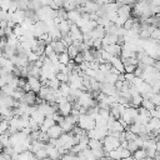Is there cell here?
Listing matches in <instances>:
<instances>
[{"label": "cell", "mask_w": 160, "mask_h": 160, "mask_svg": "<svg viewBox=\"0 0 160 160\" xmlns=\"http://www.w3.org/2000/svg\"><path fill=\"white\" fill-rule=\"evenodd\" d=\"M58 111L62 115V116H68V115H70L71 114V111H72V104L70 102V101H64V102H60V104H58Z\"/></svg>", "instance_id": "obj_8"}, {"label": "cell", "mask_w": 160, "mask_h": 160, "mask_svg": "<svg viewBox=\"0 0 160 160\" xmlns=\"http://www.w3.org/2000/svg\"><path fill=\"white\" fill-rule=\"evenodd\" d=\"M55 124H56V122H55V120H54L52 118H50V116H49V118H45L44 122L40 125V130L44 131V132H46V131H48L52 125H55Z\"/></svg>", "instance_id": "obj_17"}, {"label": "cell", "mask_w": 160, "mask_h": 160, "mask_svg": "<svg viewBox=\"0 0 160 160\" xmlns=\"http://www.w3.org/2000/svg\"><path fill=\"white\" fill-rule=\"evenodd\" d=\"M102 49H105L109 54H111L112 56H121V45L120 44H110V45H105Z\"/></svg>", "instance_id": "obj_12"}, {"label": "cell", "mask_w": 160, "mask_h": 160, "mask_svg": "<svg viewBox=\"0 0 160 160\" xmlns=\"http://www.w3.org/2000/svg\"><path fill=\"white\" fill-rule=\"evenodd\" d=\"M82 61H85V60H84V55H82V52H79V54L75 56L74 62H75V64H78V65H80Z\"/></svg>", "instance_id": "obj_35"}, {"label": "cell", "mask_w": 160, "mask_h": 160, "mask_svg": "<svg viewBox=\"0 0 160 160\" xmlns=\"http://www.w3.org/2000/svg\"><path fill=\"white\" fill-rule=\"evenodd\" d=\"M120 160H134V158H132V155H131V156H129V158H124V159H120Z\"/></svg>", "instance_id": "obj_38"}, {"label": "cell", "mask_w": 160, "mask_h": 160, "mask_svg": "<svg viewBox=\"0 0 160 160\" xmlns=\"http://www.w3.org/2000/svg\"><path fill=\"white\" fill-rule=\"evenodd\" d=\"M59 125L62 128L64 132H71V130H72V129H74V126H75V125H72L71 122H69L66 119H64Z\"/></svg>", "instance_id": "obj_22"}, {"label": "cell", "mask_w": 160, "mask_h": 160, "mask_svg": "<svg viewBox=\"0 0 160 160\" xmlns=\"http://www.w3.org/2000/svg\"><path fill=\"white\" fill-rule=\"evenodd\" d=\"M101 92L109 96H115L119 94L115 84H110V82H101Z\"/></svg>", "instance_id": "obj_5"}, {"label": "cell", "mask_w": 160, "mask_h": 160, "mask_svg": "<svg viewBox=\"0 0 160 160\" xmlns=\"http://www.w3.org/2000/svg\"><path fill=\"white\" fill-rule=\"evenodd\" d=\"M124 110H125V106L121 105V104H119V102H114V104L110 106V112H111V115H112L115 119L121 118Z\"/></svg>", "instance_id": "obj_11"}, {"label": "cell", "mask_w": 160, "mask_h": 160, "mask_svg": "<svg viewBox=\"0 0 160 160\" xmlns=\"http://www.w3.org/2000/svg\"><path fill=\"white\" fill-rule=\"evenodd\" d=\"M101 160H115V159H112L110 156H104V158H101Z\"/></svg>", "instance_id": "obj_37"}, {"label": "cell", "mask_w": 160, "mask_h": 160, "mask_svg": "<svg viewBox=\"0 0 160 160\" xmlns=\"http://www.w3.org/2000/svg\"><path fill=\"white\" fill-rule=\"evenodd\" d=\"M66 52L69 54L70 59H71V60H74V59H75V56H76V55L80 52V50H79V48H78V46H75V45L72 44V45L68 46V49H66Z\"/></svg>", "instance_id": "obj_20"}, {"label": "cell", "mask_w": 160, "mask_h": 160, "mask_svg": "<svg viewBox=\"0 0 160 160\" xmlns=\"http://www.w3.org/2000/svg\"><path fill=\"white\" fill-rule=\"evenodd\" d=\"M129 130L132 131V132L136 134V135H140V136L146 134L145 125H142V124H138V122H132L131 125H129Z\"/></svg>", "instance_id": "obj_13"}, {"label": "cell", "mask_w": 160, "mask_h": 160, "mask_svg": "<svg viewBox=\"0 0 160 160\" xmlns=\"http://www.w3.org/2000/svg\"><path fill=\"white\" fill-rule=\"evenodd\" d=\"M124 78H125V81L131 84L135 79V75H134V72H124Z\"/></svg>", "instance_id": "obj_34"}, {"label": "cell", "mask_w": 160, "mask_h": 160, "mask_svg": "<svg viewBox=\"0 0 160 160\" xmlns=\"http://www.w3.org/2000/svg\"><path fill=\"white\" fill-rule=\"evenodd\" d=\"M50 44H51V46H52V49L56 54H61V52L66 51V49H68L61 40H52Z\"/></svg>", "instance_id": "obj_15"}, {"label": "cell", "mask_w": 160, "mask_h": 160, "mask_svg": "<svg viewBox=\"0 0 160 160\" xmlns=\"http://www.w3.org/2000/svg\"><path fill=\"white\" fill-rule=\"evenodd\" d=\"M120 139L119 138H116V136H112V135H106L105 138H104V140H102V148H104V150L105 151H111V150H114V149H116V148H119L120 146Z\"/></svg>", "instance_id": "obj_2"}, {"label": "cell", "mask_w": 160, "mask_h": 160, "mask_svg": "<svg viewBox=\"0 0 160 160\" xmlns=\"http://www.w3.org/2000/svg\"><path fill=\"white\" fill-rule=\"evenodd\" d=\"M54 52H55V51H54V49H52L51 44H48V45L45 46V50H44V55H45L46 58H49V56H51Z\"/></svg>", "instance_id": "obj_30"}, {"label": "cell", "mask_w": 160, "mask_h": 160, "mask_svg": "<svg viewBox=\"0 0 160 160\" xmlns=\"http://www.w3.org/2000/svg\"><path fill=\"white\" fill-rule=\"evenodd\" d=\"M14 88H11L9 84H6V85H4L2 88H1V91H2V94H5V95H9V96H11L12 95V92H14Z\"/></svg>", "instance_id": "obj_27"}, {"label": "cell", "mask_w": 160, "mask_h": 160, "mask_svg": "<svg viewBox=\"0 0 160 160\" xmlns=\"http://www.w3.org/2000/svg\"><path fill=\"white\" fill-rule=\"evenodd\" d=\"M46 132H48V135H49L50 139H59V138L64 134V130H62V128H61L59 124H55V125H52Z\"/></svg>", "instance_id": "obj_9"}, {"label": "cell", "mask_w": 160, "mask_h": 160, "mask_svg": "<svg viewBox=\"0 0 160 160\" xmlns=\"http://www.w3.org/2000/svg\"><path fill=\"white\" fill-rule=\"evenodd\" d=\"M59 61H60L61 64H64V65H68V64L71 61V59H70L69 54H68L66 51H64V52L59 54Z\"/></svg>", "instance_id": "obj_25"}, {"label": "cell", "mask_w": 160, "mask_h": 160, "mask_svg": "<svg viewBox=\"0 0 160 160\" xmlns=\"http://www.w3.org/2000/svg\"><path fill=\"white\" fill-rule=\"evenodd\" d=\"M36 99H38V94L30 90L24 94V96L21 98L20 101L24 104H28V105H36Z\"/></svg>", "instance_id": "obj_7"}, {"label": "cell", "mask_w": 160, "mask_h": 160, "mask_svg": "<svg viewBox=\"0 0 160 160\" xmlns=\"http://www.w3.org/2000/svg\"><path fill=\"white\" fill-rule=\"evenodd\" d=\"M88 146L89 149H101L102 148V141L101 140H98V139H89L88 141Z\"/></svg>", "instance_id": "obj_19"}, {"label": "cell", "mask_w": 160, "mask_h": 160, "mask_svg": "<svg viewBox=\"0 0 160 160\" xmlns=\"http://www.w3.org/2000/svg\"><path fill=\"white\" fill-rule=\"evenodd\" d=\"M150 100L155 104V106H160V94L159 92H154V95L151 96Z\"/></svg>", "instance_id": "obj_33"}, {"label": "cell", "mask_w": 160, "mask_h": 160, "mask_svg": "<svg viewBox=\"0 0 160 160\" xmlns=\"http://www.w3.org/2000/svg\"><path fill=\"white\" fill-rule=\"evenodd\" d=\"M141 106L144 108V109H146V110H149V111H151V110H154L156 106H155V104L150 100V99H144L142 100V102H141Z\"/></svg>", "instance_id": "obj_24"}, {"label": "cell", "mask_w": 160, "mask_h": 160, "mask_svg": "<svg viewBox=\"0 0 160 160\" xmlns=\"http://www.w3.org/2000/svg\"><path fill=\"white\" fill-rule=\"evenodd\" d=\"M28 84L30 86V90L34 91V92H39L41 86H42V82L39 78H34V76H28Z\"/></svg>", "instance_id": "obj_6"}, {"label": "cell", "mask_w": 160, "mask_h": 160, "mask_svg": "<svg viewBox=\"0 0 160 160\" xmlns=\"http://www.w3.org/2000/svg\"><path fill=\"white\" fill-rule=\"evenodd\" d=\"M126 149L131 152V155H132V152L134 151H136L138 149H139V146H138V144L135 142V140H132V141H128V146H126Z\"/></svg>", "instance_id": "obj_28"}, {"label": "cell", "mask_w": 160, "mask_h": 160, "mask_svg": "<svg viewBox=\"0 0 160 160\" xmlns=\"http://www.w3.org/2000/svg\"><path fill=\"white\" fill-rule=\"evenodd\" d=\"M110 64H111V66L115 68L120 74H124V72H125V66H124V61H122L121 56H112Z\"/></svg>", "instance_id": "obj_10"}, {"label": "cell", "mask_w": 160, "mask_h": 160, "mask_svg": "<svg viewBox=\"0 0 160 160\" xmlns=\"http://www.w3.org/2000/svg\"><path fill=\"white\" fill-rule=\"evenodd\" d=\"M124 66H125V72H134L138 65H134V64H128V62H124Z\"/></svg>", "instance_id": "obj_32"}, {"label": "cell", "mask_w": 160, "mask_h": 160, "mask_svg": "<svg viewBox=\"0 0 160 160\" xmlns=\"http://www.w3.org/2000/svg\"><path fill=\"white\" fill-rule=\"evenodd\" d=\"M1 152H2V149H0V154H1Z\"/></svg>", "instance_id": "obj_39"}, {"label": "cell", "mask_w": 160, "mask_h": 160, "mask_svg": "<svg viewBox=\"0 0 160 160\" xmlns=\"http://www.w3.org/2000/svg\"><path fill=\"white\" fill-rule=\"evenodd\" d=\"M132 158L136 159V160H145L148 158V154H146V150L144 148H139L136 151L132 152Z\"/></svg>", "instance_id": "obj_18"}, {"label": "cell", "mask_w": 160, "mask_h": 160, "mask_svg": "<svg viewBox=\"0 0 160 160\" xmlns=\"http://www.w3.org/2000/svg\"><path fill=\"white\" fill-rule=\"evenodd\" d=\"M30 116H31V119H32V120H35V121H36L39 125H41V124L44 122L45 118H46V116H45V115H44V114H42V112H41V111L38 109V108H36V109H35V110L31 112V115H30Z\"/></svg>", "instance_id": "obj_16"}, {"label": "cell", "mask_w": 160, "mask_h": 160, "mask_svg": "<svg viewBox=\"0 0 160 160\" xmlns=\"http://www.w3.org/2000/svg\"><path fill=\"white\" fill-rule=\"evenodd\" d=\"M34 155L39 159V160H41V159H44V158H46L48 156V151H46V146L45 148H41V149H39V150H36L35 152H34Z\"/></svg>", "instance_id": "obj_26"}, {"label": "cell", "mask_w": 160, "mask_h": 160, "mask_svg": "<svg viewBox=\"0 0 160 160\" xmlns=\"http://www.w3.org/2000/svg\"><path fill=\"white\" fill-rule=\"evenodd\" d=\"M150 114H151V118H158V119H160V106H156L154 110L150 111Z\"/></svg>", "instance_id": "obj_36"}, {"label": "cell", "mask_w": 160, "mask_h": 160, "mask_svg": "<svg viewBox=\"0 0 160 160\" xmlns=\"http://www.w3.org/2000/svg\"><path fill=\"white\" fill-rule=\"evenodd\" d=\"M71 24H72V22H70L68 19H61V20H60V22H59V25H58V29L60 30L61 35L69 34L70 28H71Z\"/></svg>", "instance_id": "obj_14"}, {"label": "cell", "mask_w": 160, "mask_h": 160, "mask_svg": "<svg viewBox=\"0 0 160 160\" xmlns=\"http://www.w3.org/2000/svg\"><path fill=\"white\" fill-rule=\"evenodd\" d=\"M59 91H60V94L62 95V96H69L70 95V91H71V88H70V85L68 84V82H61V85H60V88H59Z\"/></svg>", "instance_id": "obj_21"}, {"label": "cell", "mask_w": 160, "mask_h": 160, "mask_svg": "<svg viewBox=\"0 0 160 160\" xmlns=\"http://www.w3.org/2000/svg\"><path fill=\"white\" fill-rule=\"evenodd\" d=\"M118 78H119V75L118 74H114V72H111V71H109L106 75H105V81L104 82H110V84H115L116 81H118Z\"/></svg>", "instance_id": "obj_23"}, {"label": "cell", "mask_w": 160, "mask_h": 160, "mask_svg": "<svg viewBox=\"0 0 160 160\" xmlns=\"http://www.w3.org/2000/svg\"><path fill=\"white\" fill-rule=\"evenodd\" d=\"M56 78L58 80H60V82H68L69 81V75L60 71V72H56Z\"/></svg>", "instance_id": "obj_29"}, {"label": "cell", "mask_w": 160, "mask_h": 160, "mask_svg": "<svg viewBox=\"0 0 160 160\" xmlns=\"http://www.w3.org/2000/svg\"><path fill=\"white\" fill-rule=\"evenodd\" d=\"M89 139H98V140H104V138L108 135V128H98L95 126L94 129L86 131Z\"/></svg>", "instance_id": "obj_3"}, {"label": "cell", "mask_w": 160, "mask_h": 160, "mask_svg": "<svg viewBox=\"0 0 160 160\" xmlns=\"http://www.w3.org/2000/svg\"><path fill=\"white\" fill-rule=\"evenodd\" d=\"M78 125H79L81 129H84L85 131H89V130H91V129H94V128L96 126L95 119L91 118V116L88 115V114H81V115L79 116Z\"/></svg>", "instance_id": "obj_1"}, {"label": "cell", "mask_w": 160, "mask_h": 160, "mask_svg": "<svg viewBox=\"0 0 160 160\" xmlns=\"http://www.w3.org/2000/svg\"><path fill=\"white\" fill-rule=\"evenodd\" d=\"M8 128H9V121H8V120L0 121V135L4 134V132L8 130Z\"/></svg>", "instance_id": "obj_31"}, {"label": "cell", "mask_w": 160, "mask_h": 160, "mask_svg": "<svg viewBox=\"0 0 160 160\" xmlns=\"http://www.w3.org/2000/svg\"><path fill=\"white\" fill-rule=\"evenodd\" d=\"M69 35L71 36L72 42H74V41H84V32L81 31V29H80L76 24H71Z\"/></svg>", "instance_id": "obj_4"}]
</instances>
